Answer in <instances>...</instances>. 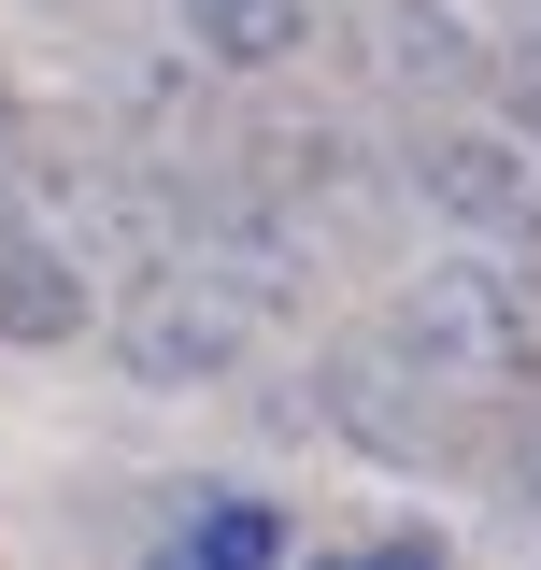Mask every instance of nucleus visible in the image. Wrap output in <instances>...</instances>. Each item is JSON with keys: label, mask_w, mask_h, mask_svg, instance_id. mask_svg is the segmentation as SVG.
Returning a JSON list of instances; mask_svg holds the SVG:
<instances>
[{"label": "nucleus", "mask_w": 541, "mask_h": 570, "mask_svg": "<svg viewBox=\"0 0 541 570\" xmlns=\"http://www.w3.org/2000/svg\"><path fill=\"white\" fill-rule=\"evenodd\" d=\"M513 499H528V513H541V414L513 428Z\"/></svg>", "instance_id": "nucleus-10"}, {"label": "nucleus", "mask_w": 541, "mask_h": 570, "mask_svg": "<svg viewBox=\"0 0 541 570\" xmlns=\"http://www.w3.org/2000/svg\"><path fill=\"white\" fill-rule=\"evenodd\" d=\"M100 328V285H86V243L43 228V214H0V343L29 356H71Z\"/></svg>", "instance_id": "nucleus-5"}, {"label": "nucleus", "mask_w": 541, "mask_h": 570, "mask_svg": "<svg viewBox=\"0 0 541 570\" xmlns=\"http://www.w3.org/2000/svg\"><path fill=\"white\" fill-rule=\"evenodd\" d=\"M442 400H456V385H442L400 328H385V343H328V356H314V414H328L356 456H385V471H427V456H442Z\"/></svg>", "instance_id": "nucleus-3"}, {"label": "nucleus", "mask_w": 541, "mask_h": 570, "mask_svg": "<svg viewBox=\"0 0 541 570\" xmlns=\"http://www.w3.org/2000/svg\"><path fill=\"white\" fill-rule=\"evenodd\" d=\"M371 71H385L400 100H456V86H484V43L442 0H371Z\"/></svg>", "instance_id": "nucleus-6"}, {"label": "nucleus", "mask_w": 541, "mask_h": 570, "mask_svg": "<svg viewBox=\"0 0 541 570\" xmlns=\"http://www.w3.org/2000/svg\"><path fill=\"white\" fill-rule=\"evenodd\" d=\"M100 343H115L129 385H228L243 343H257V299L228 272H200V257H171V272H142L129 299L100 314Z\"/></svg>", "instance_id": "nucleus-2"}, {"label": "nucleus", "mask_w": 541, "mask_h": 570, "mask_svg": "<svg viewBox=\"0 0 541 570\" xmlns=\"http://www.w3.org/2000/svg\"><path fill=\"white\" fill-rule=\"evenodd\" d=\"M171 14H186V43L228 58V71H285L314 43V0H171Z\"/></svg>", "instance_id": "nucleus-7"}, {"label": "nucleus", "mask_w": 541, "mask_h": 570, "mask_svg": "<svg viewBox=\"0 0 541 570\" xmlns=\"http://www.w3.org/2000/svg\"><path fill=\"white\" fill-rule=\"evenodd\" d=\"M0 214H14V157H0Z\"/></svg>", "instance_id": "nucleus-11"}, {"label": "nucleus", "mask_w": 541, "mask_h": 570, "mask_svg": "<svg viewBox=\"0 0 541 570\" xmlns=\"http://www.w3.org/2000/svg\"><path fill=\"white\" fill-rule=\"evenodd\" d=\"M171 542H186V557H285V513H257V499H200Z\"/></svg>", "instance_id": "nucleus-8"}, {"label": "nucleus", "mask_w": 541, "mask_h": 570, "mask_svg": "<svg viewBox=\"0 0 541 570\" xmlns=\"http://www.w3.org/2000/svg\"><path fill=\"white\" fill-rule=\"evenodd\" d=\"M484 100H499V115H513V129L541 142V29H528V43H499V58H484Z\"/></svg>", "instance_id": "nucleus-9"}, {"label": "nucleus", "mask_w": 541, "mask_h": 570, "mask_svg": "<svg viewBox=\"0 0 541 570\" xmlns=\"http://www.w3.org/2000/svg\"><path fill=\"white\" fill-rule=\"evenodd\" d=\"M400 186L442 214V228L499 243V257H528V243H541V157H528V129H513V142H499V129H413Z\"/></svg>", "instance_id": "nucleus-4"}, {"label": "nucleus", "mask_w": 541, "mask_h": 570, "mask_svg": "<svg viewBox=\"0 0 541 570\" xmlns=\"http://www.w3.org/2000/svg\"><path fill=\"white\" fill-rule=\"evenodd\" d=\"M385 328H400L442 385H513L541 343L528 285H513V257L499 243H471V257H427V272H400V299H385Z\"/></svg>", "instance_id": "nucleus-1"}]
</instances>
